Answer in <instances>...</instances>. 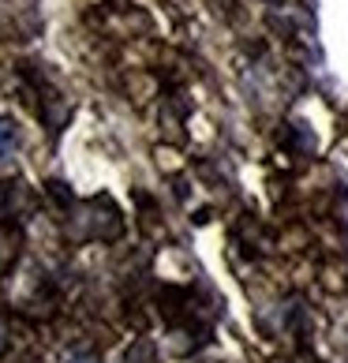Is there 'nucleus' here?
I'll list each match as a JSON object with an SVG mask.
<instances>
[{
  "instance_id": "nucleus-3",
  "label": "nucleus",
  "mask_w": 348,
  "mask_h": 363,
  "mask_svg": "<svg viewBox=\"0 0 348 363\" xmlns=\"http://www.w3.org/2000/svg\"><path fill=\"white\" fill-rule=\"evenodd\" d=\"M8 348V337H4V326H0V352Z\"/></svg>"
},
{
  "instance_id": "nucleus-1",
  "label": "nucleus",
  "mask_w": 348,
  "mask_h": 363,
  "mask_svg": "<svg viewBox=\"0 0 348 363\" xmlns=\"http://www.w3.org/2000/svg\"><path fill=\"white\" fill-rule=\"evenodd\" d=\"M16 124H11L8 116H0V157H8L11 150H16Z\"/></svg>"
},
{
  "instance_id": "nucleus-2",
  "label": "nucleus",
  "mask_w": 348,
  "mask_h": 363,
  "mask_svg": "<svg viewBox=\"0 0 348 363\" xmlns=\"http://www.w3.org/2000/svg\"><path fill=\"white\" fill-rule=\"evenodd\" d=\"M68 363H98V359H94V352H86V348H83V352L68 356Z\"/></svg>"
}]
</instances>
